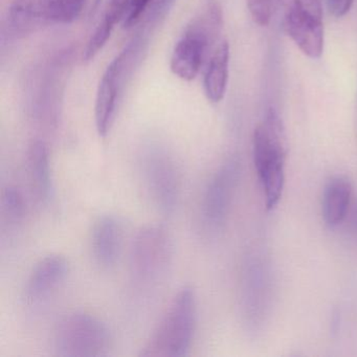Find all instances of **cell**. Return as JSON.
I'll list each match as a JSON object with an SVG mask.
<instances>
[{
  "instance_id": "6da1fadb",
  "label": "cell",
  "mask_w": 357,
  "mask_h": 357,
  "mask_svg": "<svg viewBox=\"0 0 357 357\" xmlns=\"http://www.w3.org/2000/svg\"><path fill=\"white\" fill-rule=\"evenodd\" d=\"M287 150L283 121L275 108L269 107L252 137L255 168L268 211L277 208L283 195Z\"/></svg>"
},
{
  "instance_id": "7a4b0ae2",
  "label": "cell",
  "mask_w": 357,
  "mask_h": 357,
  "mask_svg": "<svg viewBox=\"0 0 357 357\" xmlns=\"http://www.w3.org/2000/svg\"><path fill=\"white\" fill-rule=\"evenodd\" d=\"M196 314L195 291L185 286L173 298L139 356H187L193 342Z\"/></svg>"
},
{
  "instance_id": "3957f363",
  "label": "cell",
  "mask_w": 357,
  "mask_h": 357,
  "mask_svg": "<svg viewBox=\"0 0 357 357\" xmlns=\"http://www.w3.org/2000/svg\"><path fill=\"white\" fill-rule=\"evenodd\" d=\"M222 24V8L217 1H211L192 20L173 50L170 68L175 76L183 81H192L198 76Z\"/></svg>"
},
{
  "instance_id": "277c9868",
  "label": "cell",
  "mask_w": 357,
  "mask_h": 357,
  "mask_svg": "<svg viewBox=\"0 0 357 357\" xmlns=\"http://www.w3.org/2000/svg\"><path fill=\"white\" fill-rule=\"evenodd\" d=\"M110 346L112 336L107 326L89 313H68L60 319L54 330L53 347L58 356H106Z\"/></svg>"
},
{
  "instance_id": "5b68a950",
  "label": "cell",
  "mask_w": 357,
  "mask_h": 357,
  "mask_svg": "<svg viewBox=\"0 0 357 357\" xmlns=\"http://www.w3.org/2000/svg\"><path fill=\"white\" fill-rule=\"evenodd\" d=\"M286 34L304 55L319 59L324 51L321 0H277Z\"/></svg>"
},
{
  "instance_id": "8992f818",
  "label": "cell",
  "mask_w": 357,
  "mask_h": 357,
  "mask_svg": "<svg viewBox=\"0 0 357 357\" xmlns=\"http://www.w3.org/2000/svg\"><path fill=\"white\" fill-rule=\"evenodd\" d=\"M86 0H13L9 24L18 34H28L45 26L66 24L80 16Z\"/></svg>"
},
{
  "instance_id": "52a82bcc",
  "label": "cell",
  "mask_w": 357,
  "mask_h": 357,
  "mask_svg": "<svg viewBox=\"0 0 357 357\" xmlns=\"http://www.w3.org/2000/svg\"><path fill=\"white\" fill-rule=\"evenodd\" d=\"M172 240L160 225L144 227L133 240L130 254L131 273L144 283L158 281L166 273L172 260Z\"/></svg>"
},
{
  "instance_id": "ba28073f",
  "label": "cell",
  "mask_w": 357,
  "mask_h": 357,
  "mask_svg": "<svg viewBox=\"0 0 357 357\" xmlns=\"http://www.w3.org/2000/svg\"><path fill=\"white\" fill-rule=\"evenodd\" d=\"M144 185L156 208L174 210L181 191V175L176 162L164 150L151 149L142 158Z\"/></svg>"
},
{
  "instance_id": "9c48e42d",
  "label": "cell",
  "mask_w": 357,
  "mask_h": 357,
  "mask_svg": "<svg viewBox=\"0 0 357 357\" xmlns=\"http://www.w3.org/2000/svg\"><path fill=\"white\" fill-rule=\"evenodd\" d=\"M240 172L239 160L231 158L221 165L206 187L202 200V217L204 223L214 231L220 229L229 217Z\"/></svg>"
},
{
  "instance_id": "30bf717a",
  "label": "cell",
  "mask_w": 357,
  "mask_h": 357,
  "mask_svg": "<svg viewBox=\"0 0 357 357\" xmlns=\"http://www.w3.org/2000/svg\"><path fill=\"white\" fill-rule=\"evenodd\" d=\"M70 273L68 261L60 255L41 259L31 273L24 291V302L35 304L55 291Z\"/></svg>"
},
{
  "instance_id": "8fae6325",
  "label": "cell",
  "mask_w": 357,
  "mask_h": 357,
  "mask_svg": "<svg viewBox=\"0 0 357 357\" xmlns=\"http://www.w3.org/2000/svg\"><path fill=\"white\" fill-rule=\"evenodd\" d=\"M124 229L114 215H103L96 221L91 231V252L98 265L112 268L122 254Z\"/></svg>"
},
{
  "instance_id": "7c38bea8",
  "label": "cell",
  "mask_w": 357,
  "mask_h": 357,
  "mask_svg": "<svg viewBox=\"0 0 357 357\" xmlns=\"http://www.w3.org/2000/svg\"><path fill=\"white\" fill-rule=\"evenodd\" d=\"M123 93L124 89L119 80L116 66L112 62L102 76L96 99V127L100 137H106L112 129Z\"/></svg>"
},
{
  "instance_id": "4fadbf2b",
  "label": "cell",
  "mask_w": 357,
  "mask_h": 357,
  "mask_svg": "<svg viewBox=\"0 0 357 357\" xmlns=\"http://www.w3.org/2000/svg\"><path fill=\"white\" fill-rule=\"evenodd\" d=\"M352 183L346 176L337 175L328 181L321 199V215L326 225L333 229L346 220L352 206Z\"/></svg>"
},
{
  "instance_id": "5bb4252c",
  "label": "cell",
  "mask_w": 357,
  "mask_h": 357,
  "mask_svg": "<svg viewBox=\"0 0 357 357\" xmlns=\"http://www.w3.org/2000/svg\"><path fill=\"white\" fill-rule=\"evenodd\" d=\"M26 173L31 188L39 202L47 204L53 195L49 150L43 141H35L26 154Z\"/></svg>"
},
{
  "instance_id": "9a60e30c",
  "label": "cell",
  "mask_w": 357,
  "mask_h": 357,
  "mask_svg": "<svg viewBox=\"0 0 357 357\" xmlns=\"http://www.w3.org/2000/svg\"><path fill=\"white\" fill-rule=\"evenodd\" d=\"M229 45L227 40H223L215 47L204 73V93L212 103H219L225 98L229 81Z\"/></svg>"
},
{
  "instance_id": "2e32d148",
  "label": "cell",
  "mask_w": 357,
  "mask_h": 357,
  "mask_svg": "<svg viewBox=\"0 0 357 357\" xmlns=\"http://www.w3.org/2000/svg\"><path fill=\"white\" fill-rule=\"evenodd\" d=\"M1 214L8 223L17 225L24 220L26 213V200L22 192L15 187H9L1 196Z\"/></svg>"
},
{
  "instance_id": "e0dca14e",
  "label": "cell",
  "mask_w": 357,
  "mask_h": 357,
  "mask_svg": "<svg viewBox=\"0 0 357 357\" xmlns=\"http://www.w3.org/2000/svg\"><path fill=\"white\" fill-rule=\"evenodd\" d=\"M155 1L156 0H129L126 13L122 20L124 28H132L142 22L148 10Z\"/></svg>"
},
{
  "instance_id": "ac0fdd59",
  "label": "cell",
  "mask_w": 357,
  "mask_h": 357,
  "mask_svg": "<svg viewBox=\"0 0 357 357\" xmlns=\"http://www.w3.org/2000/svg\"><path fill=\"white\" fill-rule=\"evenodd\" d=\"M252 20L261 26H268L273 13V0H246Z\"/></svg>"
},
{
  "instance_id": "d6986e66",
  "label": "cell",
  "mask_w": 357,
  "mask_h": 357,
  "mask_svg": "<svg viewBox=\"0 0 357 357\" xmlns=\"http://www.w3.org/2000/svg\"><path fill=\"white\" fill-rule=\"evenodd\" d=\"M328 10L332 15L340 18L350 12L354 0H325Z\"/></svg>"
},
{
  "instance_id": "ffe728a7",
  "label": "cell",
  "mask_w": 357,
  "mask_h": 357,
  "mask_svg": "<svg viewBox=\"0 0 357 357\" xmlns=\"http://www.w3.org/2000/svg\"><path fill=\"white\" fill-rule=\"evenodd\" d=\"M347 218H348L349 231L351 235L357 239V200L351 206Z\"/></svg>"
}]
</instances>
